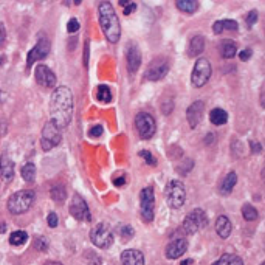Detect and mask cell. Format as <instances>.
<instances>
[{
  "instance_id": "obj_34",
  "label": "cell",
  "mask_w": 265,
  "mask_h": 265,
  "mask_svg": "<svg viewBox=\"0 0 265 265\" xmlns=\"http://www.w3.org/2000/svg\"><path fill=\"white\" fill-rule=\"evenodd\" d=\"M161 110L164 115H169L171 112L174 110V100L172 98H164V100L161 101Z\"/></svg>"
},
{
  "instance_id": "obj_7",
  "label": "cell",
  "mask_w": 265,
  "mask_h": 265,
  "mask_svg": "<svg viewBox=\"0 0 265 265\" xmlns=\"http://www.w3.org/2000/svg\"><path fill=\"white\" fill-rule=\"evenodd\" d=\"M90 241L98 248H109L114 244V234H112L107 223L100 222L90 231Z\"/></svg>"
},
{
  "instance_id": "obj_43",
  "label": "cell",
  "mask_w": 265,
  "mask_h": 265,
  "mask_svg": "<svg viewBox=\"0 0 265 265\" xmlns=\"http://www.w3.org/2000/svg\"><path fill=\"white\" fill-rule=\"evenodd\" d=\"M5 40H6V30H5V25L0 23V47L5 44Z\"/></svg>"
},
{
  "instance_id": "obj_33",
  "label": "cell",
  "mask_w": 265,
  "mask_h": 265,
  "mask_svg": "<svg viewBox=\"0 0 265 265\" xmlns=\"http://www.w3.org/2000/svg\"><path fill=\"white\" fill-rule=\"evenodd\" d=\"M117 231H118V233L124 237L126 241L131 239V237L135 234V230H133L132 227H129V225H120V227L117 228Z\"/></svg>"
},
{
  "instance_id": "obj_39",
  "label": "cell",
  "mask_w": 265,
  "mask_h": 265,
  "mask_svg": "<svg viewBox=\"0 0 265 265\" xmlns=\"http://www.w3.org/2000/svg\"><path fill=\"white\" fill-rule=\"evenodd\" d=\"M47 223L51 227V228H56L58 227V223H59V219L58 216H56V213H50L48 217H47Z\"/></svg>"
},
{
  "instance_id": "obj_13",
  "label": "cell",
  "mask_w": 265,
  "mask_h": 265,
  "mask_svg": "<svg viewBox=\"0 0 265 265\" xmlns=\"http://www.w3.org/2000/svg\"><path fill=\"white\" fill-rule=\"evenodd\" d=\"M68 209H70V214H72L76 220H81V222H90L92 220L89 205L79 194H75L72 197V202H70Z\"/></svg>"
},
{
  "instance_id": "obj_30",
  "label": "cell",
  "mask_w": 265,
  "mask_h": 265,
  "mask_svg": "<svg viewBox=\"0 0 265 265\" xmlns=\"http://www.w3.org/2000/svg\"><path fill=\"white\" fill-rule=\"evenodd\" d=\"M26 239H28L26 231L19 230V231H14V233L9 236V244H11V245L19 247V245H23V244L26 242Z\"/></svg>"
},
{
  "instance_id": "obj_51",
  "label": "cell",
  "mask_w": 265,
  "mask_h": 265,
  "mask_svg": "<svg viewBox=\"0 0 265 265\" xmlns=\"http://www.w3.org/2000/svg\"><path fill=\"white\" fill-rule=\"evenodd\" d=\"M191 261H192V259H186V261H183V262H181L180 265H191Z\"/></svg>"
},
{
  "instance_id": "obj_41",
  "label": "cell",
  "mask_w": 265,
  "mask_h": 265,
  "mask_svg": "<svg viewBox=\"0 0 265 265\" xmlns=\"http://www.w3.org/2000/svg\"><path fill=\"white\" fill-rule=\"evenodd\" d=\"M135 9H136V3L128 2V3H126V6H124V9H123V12H124V16H129V14H132Z\"/></svg>"
},
{
  "instance_id": "obj_52",
  "label": "cell",
  "mask_w": 265,
  "mask_h": 265,
  "mask_svg": "<svg viewBox=\"0 0 265 265\" xmlns=\"http://www.w3.org/2000/svg\"><path fill=\"white\" fill-rule=\"evenodd\" d=\"M261 104L264 106V90L261 92Z\"/></svg>"
},
{
  "instance_id": "obj_2",
  "label": "cell",
  "mask_w": 265,
  "mask_h": 265,
  "mask_svg": "<svg viewBox=\"0 0 265 265\" xmlns=\"http://www.w3.org/2000/svg\"><path fill=\"white\" fill-rule=\"evenodd\" d=\"M98 11H100V25L106 39L110 44H117L121 37V25L114 6L110 2H101L98 6Z\"/></svg>"
},
{
  "instance_id": "obj_23",
  "label": "cell",
  "mask_w": 265,
  "mask_h": 265,
  "mask_svg": "<svg viewBox=\"0 0 265 265\" xmlns=\"http://www.w3.org/2000/svg\"><path fill=\"white\" fill-rule=\"evenodd\" d=\"M236 183H237V175H236V172H234V171L228 172V174H227V177L223 178L220 188H219L220 194H223V195H228V194L234 189Z\"/></svg>"
},
{
  "instance_id": "obj_49",
  "label": "cell",
  "mask_w": 265,
  "mask_h": 265,
  "mask_svg": "<svg viewBox=\"0 0 265 265\" xmlns=\"http://www.w3.org/2000/svg\"><path fill=\"white\" fill-rule=\"evenodd\" d=\"M44 265H62L61 262H56V261H48V262H45Z\"/></svg>"
},
{
  "instance_id": "obj_16",
  "label": "cell",
  "mask_w": 265,
  "mask_h": 265,
  "mask_svg": "<svg viewBox=\"0 0 265 265\" xmlns=\"http://www.w3.org/2000/svg\"><path fill=\"white\" fill-rule=\"evenodd\" d=\"M203 112H205V103L203 101H194L188 110H186V120L189 123V126L194 129L200 124L202 118H203Z\"/></svg>"
},
{
  "instance_id": "obj_24",
  "label": "cell",
  "mask_w": 265,
  "mask_h": 265,
  "mask_svg": "<svg viewBox=\"0 0 265 265\" xmlns=\"http://www.w3.org/2000/svg\"><path fill=\"white\" fill-rule=\"evenodd\" d=\"M209 121H211L214 126H222L225 124L228 121V114L223 109H213L211 112H209Z\"/></svg>"
},
{
  "instance_id": "obj_42",
  "label": "cell",
  "mask_w": 265,
  "mask_h": 265,
  "mask_svg": "<svg viewBox=\"0 0 265 265\" xmlns=\"http://www.w3.org/2000/svg\"><path fill=\"white\" fill-rule=\"evenodd\" d=\"M251 54H253V51H251L250 48H245L239 53V58H241V61H248L251 58Z\"/></svg>"
},
{
  "instance_id": "obj_14",
  "label": "cell",
  "mask_w": 265,
  "mask_h": 265,
  "mask_svg": "<svg viewBox=\"0 0 265 265\" xmlns=\"http://www.w3.org/2000/svg\"><path fill=\"white\" fill-rule=\"evenodd\" d=\"M34 76L39 86L47 87V89H53L56 87V75L53 73V70L48 68L44 64H39L34 70Z\"/></svg>"
},
{
  "instance_id": "obj_17",
  "label": "cell",
  "mask_w": 265,
  "mask_h": 265,
  "mask_svg": "<svg viewBox=\"0 0 265 265\" xmlns=\"http://www.w3.org/2000/svg\"><path fill=\"white\" fill-rule=\"evenodd\" d=\"M186 250H188V241L186 239H175L166 247V258L178 259L186 253Z\"/></svg>"
},
{
  "instance_id": "obj_8",
  "label": "cell",
  "mask_w": 265,
  "mask_h": 265,
  "mask_svg": "<svg viewBox=\"0 0 265 265\" xmlns=\"http://www.w3.org/2000/svg\"><path fill=\"white\" fill-rule=\"evenodd\" d=\"M139 209H141V217L146 222H152L155 217V192L152 186H147L139 192Z\"/></svg>"
},
{
  "instance_id": "obj_21",
  "label": "cell",
  "mask_w": 265,
  "mask_h": 265,
  "mask_svg": "<svg viewBox=\"0 0 265 265\" xmlns=\"http://www.w3.org/2000/svg\"><path fill=\"white\" fill-rule=\"evenodd\" d=\"M203 50H205V37L202 34L194 36L189 42L188 54L191 56V58H195V56H199Z\"/></svg>"
},
{
  "instance_id": "obj_40",
  "label": "cell",
  "mask_w": 265,
  "mask_h": 265,
  "mask_svg": "<svg viewBox=\"0 0 265 265\" xmlns=\"http://www.w3.org/2000/svg\"><path fill=\"white\" fill-rule=\"evenodd\" d=\"M67 30H68V33H76L79 30V22L76 19H70Z\"/></svg>"
},
{
  "instance_id": "obj_10",
  "label": "cell",
  "mask_w": 265,
  "mask_h": 265,
  "mask_svg": "<svg viewBox=\"0 0 265 265\" xmlns=\"http://www.w3.org/2000/svg\"><path fill=\"white\" fill-rule=\"evenodd\" d=\"M135 126L136 131L143 139H150L157 132V123L155 118H153L147 112H139V114L135 117Z\"/></svg>"
},
{
  "instance_id": "obj_44",
  "label": "cell",
  "mask_w": 265,
  "mask_h": 265,
  "mask_svg": "<svg viewBox=\"0 0 265 265\" xmlns=\"http://www.w3.org/2000/svg\"><path fill=\"white\" fill-rule=\"evenodd\" d=\"M250 147H251V153H259L262 150V146L256 141H250Z\"/></svg>"
},
{
  "instance_id": "obj_19",
  "label": "cell",
  "mask_w": 265,
  "mask_h": 265,
  "mask_svg": "<svg viewBox=\"0 0 265 265\" xmlns=\"http://www.w3.org/2000/svg\"><path fill=\"white\" fill-rule=\"evenodd\" d=\"M233 231L231 220L227 216H219L216 220V233L222 237V239H228Z\"/></svg>"
},
{
  "instance_id": "obj_12",
  "label": "cell",
  "mask_w": 265,
  "mask_h": 265,
  "mask_svg": "<svg viewBox=\"0 0 265 265\" xmlns=\"http://www.w3.org/2000/svg\"><path fill=\"white\" fill-rule=\"evenodd\" d=\"M171 62L167 58H155L152 59L146 68L144 78L149 81H161L167 73H169Z\"/></svg>"
},
{
  "instance_id": "obj_11",
  "label": "cell",
  "mask_w": 265,
  "mask_h": 265,
  "mask_svg": "<svg viewBox=\"0 0 265 265\" xmlns=\"http://www.w3.org/2000/svg\"><path fill=\"white\" fill-rule=\"evenodd\" d=\"M61 141H62V136H61L59 128L53 121H48L44 126V129H42V138H40L42 149H44L45 152H48L53 147L59 146Z\"/></svg>"
},
{
  "instance_id": "obj_50",
  "label": "cell",
  "mask_w": 265,
  "mask_h": 265,
  "mask_svg": "<svg viewBox=\"0 0 265 265\" xmlns=\"http://www.w3.org/2000/svg\"><path fill=\"white\" fill-rule=\"evenodd\" d=\"M3 101H5V95L2 90H0V104H3Z\"/></svg>"
},
{
  "instance_id": "obj_53",
  "label": "cell",
  "mask_w": 265,
  "mask_h": 265,
  "mask_svg": "<svg viewBox=\"0 0 265 265\" xmlns=\"http://www.w3.org/2000/svg\"><path fill=\"white\" fill-rule=\"evenodd\" d=\"M3 61H5V56H0V65H3Z\"/></svg>"
},
{
  "instance_id": "obj_45",
  "label": "cell",
  "mask_w": 265,
  "mask_h": 265,
  "mask_svg": "<svg viewBox=\"0 0 265 265\" xmlns=\"http://www.w3.org/2000/svg\"><path fill=\"white\" fill-rule=\"evenodd\" d=\"M89 256L92 258L90 262H89V265H101V258H100V256H96V255H93V253H90Z\"/></svg>"
},
{
  "instance_id": "obj_27",
  "label": "cell",
  "mask_w": 265,
  "mask_h": 265,
  "mask_svg": "<svg viewBox=\"0 0 265 265\" xmlns=\"http://www.w3.org/2000/svg\"><path fill=\"white\" fill-rule=\"evenodd\" d=\"M214 265H244V261L237 255L225 253L214 262Z\"/></svg>"
},
{
  "instance_id": "obj_28",
  "label": "cell",
  "mask_w": 265,
  "mask_h": 265,
  "mask_svg": "<svg viewBox=\"0 0 265 265\" xmlns=\"http://www.w3.org/2000/svg\"><path fill=\"white\" fill-rule=\"evenodd\" d=\"M177 9H180L181 12L186 14H194L199 9V2H194V0H178L175 3Z\"/></svg>"
},
{
  "instance_id": "obj_3",
  "label": "cell",
  "mask_w": 265,
  "mask_h": 265,
  "mask_svg": "<svg viewBox=\"0 0 265 265\" xmlns=\"http://www.w3.org/2000/svg\"><path fill=\"white\" fill-rule=\"evenodd\" d=\"M36 200V194L34 191L31 189H22V191H17V192H14L11 197L8 199V211L14 216H17V214H23L26 213L28 209H30L33 206Z\"/></svg>"
},
{
  "instance_id": "obj_32",
  "label": "cell",
  "mask_w": 265,
  "mask_h": 265,
  "mask_svg": "<svg viewBox=\"0 0 265 265\" xmlns=\"http://www.w3.org/2000/svg\"><path fill=\"white\" fill-rule=\"evenodd\" d=\"M242 216H244V219H245L247 222H253V220H256V219L259 217V214H258V211H256V208L251 206V205H248V203L242 206Z\"/></svg>"
},
{
  "instance_id": "obj_15",
  "label": "cell",
  "mask_w": 265,
  "mask_h": 265,
  "mask_svg": "<svg viewBox=\"0 0 265 265\" xmlns=\"http://www.w3.org/2000/svg\"><path fill=\"white\" fill-rule=\"evenodd\" d=\"M126 65H128V72L131 75L136 73L139 65H141V51H139L136 44L128 45V51H126Z\"/></svg>"
},
{
  "instance_id": "obj_48",
  "label": "cell",
  "mask_w": 265,
  "mask_h": 265,
  "mask_svg": "<svg viewBox=\"0 0 265 265\" xmlns=\"http://www.w3.org/2000/svg\"><path fill=\"white\" fill-rule=\"evenodd\" d=\"M214 141V133H208L205 138V144H211Z\"/></svg>"
},
{
  "instance_id": "obj_35",
  "label": "cell",
  "mask_w": 265,
  "mask_h": 265,
  "mask_svg": "<svg viewBox=\"0 0 265 265\" xmlns=\"http://www.w3.org/2000/svg\"><path fill=\"white\" fill-rule=\"evenodd\" d=\"M33 245H34V248H37L39 251H47V250H48V242H47V239H44L42 236L34 237Z\"/></svg>"
},
{
  "instance_id": "obj_47",
  "label": "cell",
  "mask_w": 265,
  "mask_h": 265,
  "mask_svg": "<svg viewBox=\"0 0 265 265\" xmlns=\"http://www.w3.org/2000/svg\"><path fill=\"white\" fill-rule=\"evenodd\" d=\"M126 183V177L124 175H121L120 178H114V185L115 186H123Z\"/></svg>"
},
{
  "instance_id": "obj_25",
  "label": "cell",
  "mask_w": 265,
  "mask_h": 265,
  "mask_svg": "<svg viewBox=\"0 0 265 265\" xmlns=\"http://www.w3.org/2000/svg\"><path fill=\"white\" fill-rule=\"evenodd\" d=\"M237 53V45L231 40H225L222 42V47H220V54L223 59H233Z\"/></svg>"
},
{
  "instance_id": "obj_6",
  "label": "cell",
  "mask_w": 265,
  "mask_h": 265,
  "mask_svg": "<svg viewBox=\"0 0 265 265\" xmlns=\"http://www.w3.org/2000/svg\"><path fill=\"white\" fill-rule=\"evenodd\" d=\"M213 73V68H211V62L205 58H200L199 61H195V65L192 68V75H191V82L194 87H203L205 84L209 81Z\"/></svg>"
},
{
  "instance_id": "obj_36",
  "label": "cell",
  "mask_w": 265,
  "mask_h": 265,
  "mask_svg": "<svg viewBox=\"0 0 265 265\" xmlns=\"http://www.w3.org/2000/svg\"><path fill=\"white\" fill-rule=\"evenodd\" d=\"M138 155L141 157V158H144V160H146V163H147V164H150V166H155V164H157L155 157H153L149 150H139V152H138Z\"/></svg>"
},
{
  "instance_id": "obj_29",
  "label": "cell",
  "mask_w": 265,
  "mask_h": 265,
  "mask_svg": "<svg viewBox=\"0 0 265 265\" xmlns=\"http://www.w3.org/2000/svg\"><path fill=\"white\" fill-rule=\"evenodd\" d=\"M22 178L26 181V183H33L36 178V166L33 163H26L22 167Z\"/></svg>"
},
{
  "instance_id": "obj_9",
  "label": "cell",
  "mask_w": 265,
  "mask_h": 265,
  "mask_svg": "<svg viewBox=\"0 0 265 265\" xmlns=\"http://www.w3.org/2000/svg\"><path fill=\"white\" fill-rule=\"evenodd\" d=\"M208 225V216L202 208L194 209L192 213H189L183 222V231L186 234H195L200 230H203Z\"/></svg>"
},
{
  "instance_id": "obj_37",
  "label": "cell",
  "mask_w": 265,
  "mask_h": 265,
  "mask_svg": "<svg viewBox=\"0 0 265 265\" xmlns=\"http://www.w3.org/2000/svg\"><path fill=\"white\" fill-rule=\"evenodd\" d=\"M103 132H104L103 126H101V124H96V126H93V128L89 129V136H92V138H98V136H101V135H103Z\"/></svg>"
},
{
  "instance_id": "obj_38",
  "label": "cell",
  "mask_w": 265,
  "mask_h": 265,
  "mask_svg": "<svg viewBox=\"0 0 265 265\" xmlns=\"http://www.w3.org/2000/svg\"><path fill=\"white\" fill-rule=\"evenodd\" d=\"M258 17H259V14H258V11H250L248 12V16H247V25H248V28H251L253 26L256 22H258Z\"/></svg>"
},
{
  "instance_id": "obj_20",
  "label": "cell",
  "mask_w": 265,
  "mask_h": 265,
  "mask_svg": "<svg viewBox=\"0 0 265 265\" xmlns=\"http://www.w3.org/2000/svg\"><path fill=\"white\" fill-rule=\"evenodd\" d=\"M0 175L5 181H11L14 178V161L8 155L0 157Z\"/></svg>"
},
{
  "instance_id": "obj_31",
  "label": "cell",
  "mask_w": 265,
  "mask_h": 265,
  "mask_svg": "<svg viewBox=\"0 0 265 265\" xmlns=\"http://www.w3.org/2000/svg\"><path fill=\"white\" fill-rule=\"evenodd\" d=\"M96 98H98V100H100L101 103H110V101H112L110 89H109L107 86H104V84L98 86V89H96Z\"/></svg>"
},
{
  "instance_id": "obj_22",
  "label": "cell",
  "mask_w": 265,
  "mask_h": 265,
  "mask_svg": "<svg viewBox=\"0 0 265 265\" xmlns=\"http://www.w3.org/2000/svg\"><path fill=\"white\" fill-rule=\"evenodd\" d=\"M237 22L236 20H230V19H223V20H217L214 25H213V31L214 34H222L225 30L228 31H236L237 30Z\"/></svg>"
},
{
  "instance_id": "obj_46",
  "label": "cell",
  "mask_w": 265,
  "mask_h": 265,
  "mask_svg": "<svg viewBox=\"0 0 265 265\" xmlns=\"http://www.w3.org/2000/svg\"><path fill=\"white\" fill-rule=\"evenodd\" d=\"M84 65H89V42H86V51H84Z\"/></svg>"
},
{
  "instance_id": "obj_1",
  "label": "cell",
  "mask_w": 265,
  "mask_h": 265,
  "mask_svg": "<svg viewBox=\"0 0 265 265\" xmlns=\"http://www.w3.org/2000/svg\"><path fill=\"white\" fill-rule=\"evenodd\" d=\"M51 121L58 128H67L73 117V95L67 86L56 87L50 101Z\"/></svg>"
},
{
  "instance_id": "obj_26",
  "label": "cell",
  "mask_w": 265,
  "mask_h": 265,
  "mask_svg": "<svg viewBox=\"0 0 265 265\" xmlns=\"http://www.w3.org/2000/svg\"><path fill=\"white\" fill-rule=\"evenodd\" d=\"M50 197L56 202V203H64L67 199V189L64 185H53L51 191H50Z\"/></svg>"
},
{
  "instance_id": "obj_4",
  "label": "cell",
  "mask_w": 265,
  "mask_h": 265,
  "mask_svg": "<svg viewBox=\"0 0 265 265\" xmlns=\"http://www.w3.org/2000/svg\"><path fill=\"white\" fill-rule=\"evenodd\" d=\"M164 195H166V202L171 208L174 209H178L185 205L186 202V189H185V185L181 183L178 180H172L167 183L166 186V191H164Z\"/></svg>"
},
{
  "instance_id": "obj_5",
  "label": "cell",
  "mask_w": 265,
  "mask_h": 265,
  "mask_svg": "<svg viewBox=\"0 0 265 265\" xmlns=\"http://www.w3.org/2000/svg\"><path fill=\"white\" fill-rule=\"evenodd\" d=\"M50 48H51V44H50V39L48 36H45V33H39V37H37V44L30 50L28 53V59H26V68L30 70L33 67L34 62L37 61H42L45 59L47 56L50 54Z\"/></svg>"
},
{
  "instance_id": "obj_18",
  "label": "cell",
  "mask_w": 265,
  "mask_h": 265,
  "mask_svg": "<svg viewBox=\"0 0 265 265\" xmlns=\"http://www.w3.org/2000/svg\"><path fill=\"white\" fill-rule=\"evenodd\" d=\"M123 265H144V255L139 250H124L121 253Z\"/></svg>"
},
{
  "instance_id": "obj_54",
  "label": "cell",
  "mask_w": 265,
  "mask_h": 265,
  "mask_svg": "<svg viewBox=\"0 0 265 265\" xmlns=\"http://www.w3.org/2000/svg\"><path fill=\"white\" fill-rule=\"evenodd\" d=\"M261 265H264V264H261Z\"/></svg>"
}]
</instances>
